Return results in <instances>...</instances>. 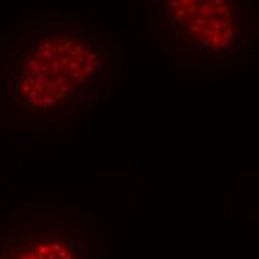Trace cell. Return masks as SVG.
I'll return each mask as SVG.
<instances>
[{
    "label": "cell",
    "instance_id": "3957f363",
    "mask_svg": "<svg viewBox=\"0 0 259 259\" xmlns=\"http://www.w3.org/2000/svg\"><path fill=\"white\" fill-rule=\"evenodd\" d=\"M0 259H85V249L63 226L30 225L0 232Z\"/></svg>",
    "mask_w": 259,
    "mask_h": 259
},
{
    "label": "cell",
    "instance_id": "6da1fadb",
    "mask_svg": "<svg viewBox=\"0 0 259 259\" xmlns=\"http://www.w3.org/2000/svg\"><path fill=\"white\" fill-rule=\"evenodd\" d=\"M124 49L103 24L48 15L11 33L0 97L15 125L66 127L88 116L122 78Z\"/></svg>",
    "mask_w": 259,
    "mask_h": 259
},
{
    "label": "cell",
    "instance_id": "7a4b0ae2",
    "mask_svg": "<svg viewBox=\"0 0 259 259\" xmlns=\"http://www.w3.org/2000/svg\"><path fill=\"white\" fill-rule=\"evenodd\" d=\"M147 36L183 68H234L255 43V0H145Z\"/></svg>",
    "mask_w": 259,
    "mask_h": 259
}]
</instances>
